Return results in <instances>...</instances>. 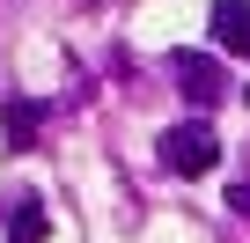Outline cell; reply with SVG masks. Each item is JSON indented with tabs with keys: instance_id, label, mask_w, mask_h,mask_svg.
<instances>
[{
	"instance_id": "1",
	"label": "cell",
	"mask_w": 250,
	"mask_h": 243,
	"mask_svg": "<svg viewBox=\"0 0 250 243\" xmlns=\"http://www.w3.org/2000/svg\"><path fill=\"white\" fill-rule=\"evenodd\" d=\"M213 162H221L213 126H169V133H162V170H177V177H206Z\"/></svg>"
},
{
	"instance_id": "2",
	"label": "cell",
	"mask_w": 250,
	"mask_h": 243,
	"mask_svg": "<svg viewBox=\"0 0 250 243\" xmlns=\"http://www.w3.org/2000/svg\"><path fill=\"white\" fill-rule=\"evenodd\" d=\"M206 22H213V44L221 52H243L250 59V0H213Z\"/></svg>"
},
{
	"instance_id": "3",
	"label": "cell",
	"mask_w": 250,
	"mask_h": 243,
	"mask_svg": "<svg viewBox=\"0 0 250 243\" xmlns=\"http://www.w3.org/2000/svg\"><path fill=\"white\" fill-rule=\"evenodd\" d=\"M169 66H177V81H184L191 103H221V66H213L206 52H177Z\"/></svg>"
},
{
	"instance_id": "4",
	"label": "cell",
	"mask_w": 250,
	"mask_h": 243,
	"mask_svg": "<svg viewBox=\"0 0 250 243\" xmlns=\"http://www.w3.org/2000/svg\"><path fill=\"white\" fill-rule=\"evenodd\" d=\"M52 236V214L37 206V199H15V214H8V243H44Z\"/></svg>"
},
{
	"instance_id": "5",
	"label": "cell",
	"mask_w": 250,
	"mask_h": 243,
	"mask_svg": "<svg viewBox=\"0 0 250 243\" xmlns=\"http://www.w3.org/2000/svg\"><path fill=\"white\" fill-rule=\"evenodd\" d=\"M0 140H8V155H22L37 140V103H8L0 110Z\"/></svg>"
},
{
	"instance_id": "6",
	"label": "cell",
	"mask_w": 250,
	"mask_h": 243,
	"mask_svg": "<svg viewBox=\"0 0 250 243\" xmlns=\"http://www.w3.org/2000/svg\"><path fill=\"white\" fill-rule=\"evenodd\" d=\"M228 206H235V214L250 221V184H235V192H228Z\"/></svg>"
}]
</instances>
